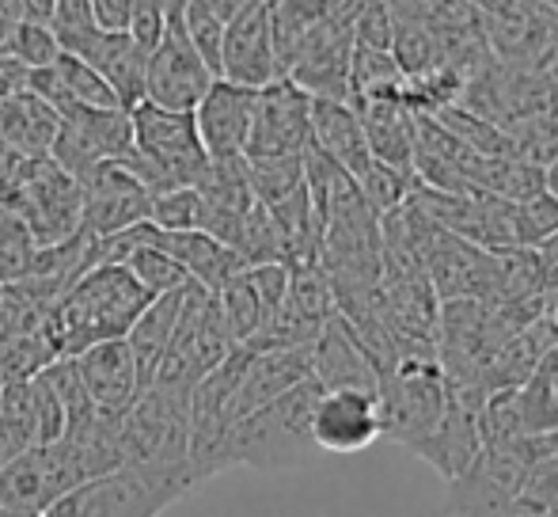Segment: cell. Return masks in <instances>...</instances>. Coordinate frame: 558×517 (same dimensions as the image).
<instances>
[{
	"instance_id": "f907efd6",
	"label": "cell",
	"mask_w": 558,
	"mask_h": 517,
	"mask_svg": "<svg viewBox=\"0 0 558 517\" xmlns=\"http://www.w3.org/2000/svg\"><path fill=\"white\" fill-rule=\"evenodd\" d=\"M0 396H4V377H0Z\"/></svg>"
},
{
	"instance_id": "7402d4cb",
	"label": "cell",
	"mask_w": 558,
	"mask_h": 517,
	"mask_svg": "<svg viewBox=\"0 0 558 517\" xmlns=\"http://www.w3.org/2000/svg\"><path fill=\"white\" fill-rule=\"evenodd\" d=\"M61 130V115L35 92H23L0 104V141L20 156H50Z\"/></svg>"
},
{
	"instance_id": "681fc988",
	"label": "cell",
	"mask_w": 558,
	"mask_h": 517,
	"mask_svg": "<svg viewBox=\"0 0 558 517\" xmlns=\"http://www.w3.org/2000/svg\"><path fill=\"white\" fill-rule=\"evenodd\" d=\"M0 517H27V514H15V510H4V506H0Z\"/></svg>"
},
{
	"instance_id": "7a4b0ae2",
	"label": "cell",
	"mask_w": 558,
	"mask_h": 517,
	"mask_svg": "<svg viewBox=\"0 0 558 517\" xmlns=\"http://www.w3.org/2000/svg\"><path fill=\"white\" fill-rule=\"evenodd\" d=\"M319 392L324 388L308 377L270 404L235 419L221 442V453H217V468L221 472L225 468H255V472L304 468L319 453L316 437H312V411H316Z\"/></svg>"
},
{
	"instance_id": "8fae6325",
	"label": "cell",
	"mask_w": 558,
	"mask_h": 517,
	"mask_svg": "<svg viewBox=\"0 0 558 517\" xmlns=\"http://www.w3.org/2000/svg\"><path fill=\"white\" fill-rule=\"evenodd\" d=\"M76 187H81V225L92 237H118V232L148 221L153 194L118 160H99Z\"/></svg>"
},
{
	"instance_id": "ba28073f",
	"label": "cell",
	"mask_w": 558,
	"mask_h": 517,
	"mask_svg": "<svg viewBox=\"0 0 558 517\" xmlns=\"http://www.w3.org/2000/svg\"><path fill=\"white\" fill-rule=\"evenodd\" d=\"M133 119V145L163 168V176L175 187H198L209 171V156L194 130L191 111H168L148 99H141L130 111Z\"/></svg>"
},
{
	"instance_id": "d6a6232c",
	"label": "cell",
	"mask_w": 558,
	"mask_h": 517,
	"mask_svg": "<svg viewBox=\"0 0 558 517\" xmlns=\"http://www.w3.org/2000/svg\"><path fill=\"white\" fill-rule=\"evenodd\" d=\"M513 232L517 248H539L558 232V199L547 187L529 194V199L513 202Z\"/></svg>"
},
{
	"instance_id": "4316f807",
	"label": "cell",
	"mask_w": 558,
	"mask_h": 517,
	"mask_svg": "<svg viewBox=\"0 0 558 517\" xmlns=\"http://www.w3.org/2000/svg\"><path fill=\"white\" fill-rule=\"evenodd\" d=\"M58 347H53L46 327H31V332L0 335V377L4 381H31L53 362Z\"/></svg>"
},
{
	"instance_id": "cb8c5ba5",
	"label": "cell",
	"mask_w": 558,
	"mask_h": 517,
	"mask_svg": "<svg viewBox=\"0 0 558 517\" xmlns=\"http://www.w3.org/2000/svg\"><path fill=\"white\" fill-rule=\"evenodd\" d=\"M61 127L84 141L96 156L114 160L125 148H133V119L125 107H84V104H58Z\"/></svg>"
},
{
	"instance_id": "83f0119b",
	"label": "cell",
	"mask_w": 558,
	"mask_h": 517,
	"mask_svg": "<svg viewBox=\"0 0 558 517\" xmlns=\"http://www.w3.org/2000/svg\"><path fill=\"white\" fill-rule=\"evenodd\" d=\"M247 168V183L255 202L263 206H278L281 199L304 183V153L301 156H243Z\"/></svg>"
},
{
	"instance_id": "484cf974",
	"label": "cell",
	"mask_w": 558,
	"mask_h": 517,
	"mask_svg": "<svg viewBox=\"0 0 558 517\" xmlns=\"http://www.w3.org/2000/svg\"><path fill=\"white\" fill-rule=\"evenodd\" d=\"M217 309H221L225 320V332L232 339V347H247L258 332H263L266 316H263V304H258L255 289H251L247 274H232L221 289H217Z\"/></svg>"
},
{
	"instance_id": "7c38bea8",
	"label": "cell",
	"mask_w": 558,
	"mask_h": 517,
	"mask_svg": "<svg viewBox=\"0 0 558 517\" xmlns=\"http://www.w3.org/2000/svg\"><path fill=\"white\" fill-rule=\"evenodd\" d=\"M380 396L357 388L319 392L312 411V437L319 453H361L380 437Z\"/></svg>"
},
{
	"instance_id": "30bf717a",
	"label": "cell",
	"mask_w": 558,
	"mask_h": 517,
	"mask_svg": "<svg viewBox=\"0 0 558 517\" xmlns=\"http://www.w3.org/2000/svg\"><path fill=\"white\" fill-rule=\"evenodd\" d=\"M312 145V96L289 76L255 92L247 148L243 156H301Z\"/></svg>"
},
{
	"instance_id": "b9f144b4",
	"label": "cell",
	"mask_w": 558,
	"mask_h": 517,
	"mask_svg": "<svg viewBox=\"0 0 558 517\" xmlns=\"http://www.w3.org/2000/svg\"><path fill=\"white\" fill-rule=\"evenodd\" d=\"M23 449H27V445H23L20 437H15L12 430L4 426V422H0V468H4V465H12V460L20 457Z\"/></svg>"
},
{
	"instance_id": "8d00e7d4",
	"label": "cell",
	"mask_w": 558,
	"mask_h": 517,
	"mask_svg": "<svg viewBox=\"0 0 558 517\" xmlns=\"http://www.w3.org/2000/svg\"><path fill=\"white\" fill-rule=\"evenodd\" d=\"M391 12L384 0H361L357 15H353V46L365 50H391Z\"/></svg>"
},
{
	"instance_id": "ffe728a7",
	"label": "cell",
	"mask_w": 558,
	"mask_h": 517,
	"mask_svg": "<svg viewBox=\"0 0 558 517\" xmlns=\"http://www.w3.org/2000/svg\"><path fill=\"white\" fill-rule=\"evenodd\" d=\"M148 240H153L156 248H163V252L191 274V281H198V286L209 289V293H217L232 274L243 270L240 255L202 229L163 232V229H156V225H148Z\"/></svg>"
},
{
	"instance_id": "6da1fadb",
	"label": "cell",
	"mask_w": 558,
	"mask_h": 517,
	"mask_svg": "<svg viewBox=\"0 0 558 517\" xmlns=\"http://www.w3.org/2000/svg\"><path fill=\"white\" fill-rule=\"evenodd\" d=\"M148 301L153 293L122 263H96L61 293V301L50 309L46 332L61 358H76L92 342L125 339Z\"/></svg>"
},
{
	"instance_id": "3957f363",
	"label": "cell",
	"mask_w": 558,
	"mask_h": 517,
	"mask_svg": "<svg viewBox=\"0 0 558 517\" xmlns=\"http://www.w3.org/2000/svg\"><path fill=\"white\" fill-rule=\"evenodd\" d=\"M194 491L191 465H125L73 488L43 517H160Z\"/></svg>"
},
{
	"instance_id": "5bb4252c",
	"label": "cell",
	"mask_w": 558,
	"mask_h": 517,
	"mask_svg": "<svg viewBox=\"0 0 558 517\" xmlns=\"http://www.w3.org/2000/svg\"><path fill=\"white\" fill-rule=\"evenodd\" d=\"M426 274L441 301H490L498 289V252H486L452 232H437L426 255Z\"/></svg>"
},
{
	"instance_id": "277c9868",
	"label": "cell",
	"mask_w": 558,
	"mask_h": 517,
	"mask_svg": "<svg viewBox=\"0 0 558 517\" xmlns=\"http://www.w3.org/2000/svg\"><path fill=\"white\" fill-rule=\"evenodd\" d=\"M130 465H191V396L148 385L125 407Z\"/></svg>"
},
{
	"instance_id": "d4e9b609",
	"label": "cell",
	"mask_w": 558,
	"mask_h": 517,
	"mask_svg": "<svg viewBox=\"0 0 558 517\" xmlns=\"http://www.w3.org/2000/svg\"><path fill=\"white\" fill-rule=\"evenodd\" d=\"M353 0H270V31H274V53H278V73L286 76L289 58L296 53L301 38L335 12H342Z\"/></svg>"
},
{
	"instance_id": "f1b7e54d",
	"label": "cell",
	"mask_w": 558,
	"mask_h": 517,
	"mask_svg": "<svg viewBox=\"0 0 558 517\" xmlns=\"http://www.w3.org/2000/svg\"><path fill=\"white\" fill-rule=\"evenodd\" d=\"M235 255L243 266H258V263H286V237H281L274 214L255 202V206L243 214L240 221V237H235Z\"/></svg>"
},
{
	"instance_id": "4dcf8cb0",
	"label": "cell",
	"mask_w": 558,
	"mask_h": 517,
	"mask_svg": "<svg viewBox=\"0 0 558 517\" xmlns=\"http://www.w3.org/2000/svg\"><path fill=\"white\" fill-rule=\"evenodd\" d=\"M353 183H357L361 199L373 206V214L384 217V214H391V209L403 206V202L411 199V191H414V183H418V179H414L411 171H399V168H391V164H384V160H376V156H373V164H368V168L361 171Z\"/></svg>"
},
{
	"instance_id": "603a6c76",
	"label": "cell",
	"mask_w": 558,
	"mask_h": 517,
	"mask_svg": "<svg viewBox=\"0 0 558 517\" xmlns=\"http://www.w3.org/2000/svg\"><path fill=\"white\" fill-rule=\"evenodd\" d=\"M191 286V281H186ZM183 286V289H186ZM183 289H171V293H160L145 304L133 327L125 332V342L133 350V362H137V373H141V388L153 381L156 365H160L163 350H168L171 335L179 327V309H183Z\"/></svg>"
},
{
	"instance_id": "7bdbcfd3",
	"label": "cell",
	"mask_w": 558,
	"mask_h": 517,
	"mask_svg": "<svg viewBox=\"0 0 558 517\" xmlns=\"http://www.w3.org/2000/svg\"><path fill=\"white\" fill-rule=\"evenodd\" d=\"M53 0H20V20H35V23H50Z\"/></svg>"
},
{
	"instance_id": "2e32d148",
	"label": "cell",
	"mask_w": 558,
	"mask_h": 517,
	"mask_svg": "<svg viewBox=\"0 0 558 517\" xmlns=\"http://www.w3.org/2000/svg\"><path fill=\"white\" fill-rule=\"evenodd\" d=\"M65 53H76V58L88 61V65L96 69L107 84H111V92L118 96V104H122L125 111H133V107L145 99L148 50H141V46L133 43L130 31L96 27V31H88L84 38H76Z\"/></svg>"
},
{
	"instance_id": "c3c4849f",
	"label": "cell",
	"mask_w": 558,
	"mask_h": 517,
	"mask_svg": "<svg viewBox=\"0 0 558 517\" xmlns=\"http://www.w3.org/2000/svg\"><path fill=\"white\" fill-rule=\"evenodd\" d=\"M547 115H555V119H558V81H555V96H551V111H547Z\"/></svg>"
},
{
	"instance_id": "7dc6e473",
	"label": "cell",
	"mask_w": 558,
	"mask_h": 517,
	"mask_svg": "<svg viewBox=\"0 0 558 517\" xmlns=\"http://www.w3.org/2000/svg\"><path fill=\"white\" fill-rule=\"evenodd\" d=\"M544 187H547V191H551L555 199H558V160L551 164V168L544 171Z\"/></svg>"
},
{
	"instance_id": "bcb514c9",
	"label": "cell",
	"mask_w": 558,
	"mask_h": 517,
	"mask_svg": "<svg viewBox=\"0 0 558 517\" xmlns=\"http://www.w3.org/2000/svg\"><path fill=\"white\" fill-rule=\"evenodd\" d=\"M544 289L547 293H558V258L551 266H547V274H544Z\"/></svg>"
},
{
	"instance_id": "52a82bcc",
	"label": "cell",
	"mask_w": 558,
	"mask_h": 517,
	"mask_svg": "<svg viewBox=\"0 0 558 517\" xmlns=\"http://www.w3.org/2000/svg\"><path fill=\"white\" fill-rule=\"evenodd\" d=\"M532 480V465L521 445L513 449H483L456 480H448L445 510L456 517H509Z\"/></svg>"
},
{
	"instance_id": "9a60e30c",
	"label": "cell",
	"mask_w": 558,
	"mask_h": 517,
	"mask_svg": "<svg viewBox=\"0 0 558 517\" xmlns=\"http://www.w3.org/2000/svg\"><path fill=\"white\" fill-rule=\"evenodd\" d=\"M255 92L232 84L225 76H217L209 84V92L194 107V130L202 137L209 160H240L247 148V130H251V111H255Z\"/></svg>"
},
{
	"instance_id": "ab89813d",
	"label": "cell",
	"mask_w": 558,
	"mask_h": 517,
	"mask_svg": "<svg viewBox=\"0 0 558 517\" xmlns=\"http://www.w3.org/2000/svg\"><path fill=\"white\" fill-rule=\"evenodd\" d=\"M92 12H96V27L125 31L133 15V0H92Z\"/></svg>"
},
{
	"instance_id": "4fadbf2b",
	"label": "cell",
	"mask_w": 558,
	"mask_h": 517,
	"mask_svg": "<svg viewBox=\"0 0 558 517\" xmlns=\"http://www.w3.org/2000/svg\"><path fill=\"white\" fill-rule=\"evenodd\" d=\"M221 76L243 88H263L278 81V53H274L270 31V0L243 8L240 15L225 23L221 38Z\"/></svg>"
},
{
	"instance_id": "5b68a950",
	"label": "cell",
	"mask_w": 558,
	"mask_h": 517,
	"mask_svg": "<svg viewBox=\"0 0 558 517\" xmlns=\"http://www.w3.org/2000/svg\"><path fill=\"white\" fill-rule=\"evenodd\" d=\"M81 483H88V476H84L81 460L65 437L50 445H31L12 465L0 468V506L27 517H43L61 495H69Z\"/></svg>"
},
{
	"instance_id": "d6986e66",
	"label": "cell",
	"mask_w": 558,
	"mask_h": 517,
	"mask_svg": "<svg viewBox=\"0 0 558 517\" xmlns=\"http://www.w3.org/2000/svg\"><path fill=\"white\" fill-rule=\"evenodd\" d=\"M76 373H81L92 404L104 411H125L141 392V373L125 339L92 342L88 350L76 354Z\"/></svg>"
},
{
	"instance_id": "8992f818",
	"label": "cell",
	"mask_w": 558,
	"mask_h": 517,
	"mask_svg": "<svg viewBox=\"0 0 558 517\" xmlns=\"http://www.w3.org/2000/svg\"><path fill=\"white\" fill-rule=\"evenodd\" d=\"M361 0L345 4L331 20L312 27L289 58L286 76L312 99H342L350 104V58H353V15Z\"/></svg>"
},
{
	"instance_id": "9c48e42d",
	"label": "cell",
	"mask_w": 558,
	"mask_h": 517,
	"mask_svg": "<svg viewBox=\"0 0 558 517\" xmlns=\"http://www.w3.org/2000/svg\"><path fill=\"white\" fill-rule=\"evenodd\" d=\"M214 81L217 76L209 73L202 53L191 46L179 15H168V27H163L160 43L148 50L145 99L156 107H168V111H194Z\"/></svg>"
},
{
	"instance_id": "ac0fdd59",
	"label": "cell",
	"mask_w": 558,
	"mask_h": 517,
	"mask_svg": "<svg viewBox=\"0 0 558 517\" xmlns=\"http://www.w3.org/2000/svg\"><path fill=\"white\" fill-rule=\"evenodd\" d=\"M0 422H4L27 449L31 445H50L65 434V407H61L58 392L46 385L43 373L31 381H4Z\"/></svg>"
},
{
	"instance_id": "74e56055",
	"label": "cell",
	"mask_w": 558,
	"mask_h": 517,
	"mask_svg": "<svg viewBox=\"0 0 558 517\" xmlns=\"http://www.w3.org/2000/svg\"><path fill=\"white\" fill-rule=\"evenodd\" d=\"M50 31L58 35L61 50H69L76 38H84L88 31H96V12H92V0H53Z\"/></svg>"
},
{
	"instance_id": "44dd1931",
	"label": "cell",
	"mask_w": 558,
	"mask_h": 517,
	"mask_svg": "<svg viewBox=\"0 0 558 517\" xmlns=\"http://www.w3.org/2000/svg\"><path fill=\"white\" fill-rule=\"evenodd\" d=\"M312 148L335 160L350 179H357L373 164L365 130H361L353 107L342 99H312Z\"/></svg>"
},
{
	"instance_id": "ee69618b",
	"label": "cell",
	"mask_w": 558,
	"mask_h": 517,
	"mask_svg": "<svg viewBox=\"0 0 558 517\" xmlns=\"http://www.w3.org/2000/svg\"><path fill=\"white\" fill-rule=\"evenodd\" d=\"M15 23H20V20H12V15H4V12H0V53H8V43H12V31H15Z\"/></svg>"
},
{
	"instance_id": "e0dca14e",
	"label": "cell",
	"mask_w": 558,
	"mask_h": 517,
	"mask_svg": "<svg viewBox=\"0 0 558 517\" xmlns=\"http://www.w3.org/2000/svg\"><path fill=\"white\" fill-rule=\"evenodd\" d=\"M312 381L324 392L357 388V392H376V396H380V373H376L373 358L365 354L357 335L350 332V324H345L338 312L327 320L324 332L312 342Z\"/></svg>"
},
{
	"instance_id": "1f68e13d",
	"label": "cell",
	"mask_w": 558,
	"mask_h": 517,
	"mask_svg": "<svg viewBox=\"0 0 558 517\" xmlns=\"http://www.w3.org/2000/svg\"><path fill=\"white\" fill-rule=\"evenodd\" d=\"M179 23H183L191 46L202 53V61L209 65V73L221 76V38H225V20L214 12L209 0H183L179 8Z\"/></svg>"
},
{
	"instance_id": "836d02e7",
	"label": "cell",
	"mask_w": 558,
	"mask_h": 517,
	"mask_svg": "<svg viewBox=\"0 0 558 517\" xmlns=\"http://www.w3.org/2000/svg\"><path fill=\"white\" fill-rule=\"evenodd\" d=\"M31 258H35V240L20 214L0 209V281H27Z\"/></svg>"
},
{
	"instance_id": "f6af8a7d",
	"label": "cell",
	"mask_w": 558,
	"mask_h": 517,
	"mask_svg": "<svg viewBox=\"0 0 558 517\" xmlns=\"http://www.w3.org/2000/svg\"><path fill=\"white\" fill-rule=\"evenodd\" d=\"M544 370H547V377H551V385H555V392H558V347H555V350H547Z\"/></svg>"
},
{
	"instance_id": "d590c367",
	"label": "cell",
	"mask_w": 558,
	"mask_h": 517,
	"mask_svg": "<svg viewBox=\"0 0 558 517\" xmlns=\"http://www.w3.org/2000/svg\"><path fill=\"white\" fill-rule=\"evenodd\" d=\"M8 53L20 58L23 65H31V69H50L53 61L61 58V43L50 31V23L20 20L12 31V43H8Z\"/></svg>"
},
{
	"instance_id": "60d3db41",
	"label": "cell",
	"mask_w": 558,
	"mask_h": 517,
	"mask_svg": "<svg viewBox=\"0 0 558 517\" xmlns=\"http://www.w3.org/2000/svg\"><path fill=\"white\" fill-rule=\"evenodd\" d=\"M471 15H501V12H521L532 0H460Z\"/></svg>"
},
{
	"instance_id": "e575fe53",
	"label": "cell",
	"mask_w": 558,
	"mask_h": 517,
	"mask_svg": "<svg viewBox=\"0 0 558 517\" xmlns=\"http://www.w3.org/2000/svg\"><path fill=\"white\" fill-rule=\"evenodd\" d=\"M148 225L163 232L202 229V194L198 187H171L163 194H153L148 206Z\"/></svg>"
},
{
	"instance_id": "f546056e",
	"label": "cell",
	"mask_w": 558,
	"mask_h": 517,
	"mask_svg": "<svg viewBox=\"0 0 558 517\" xmlns=\"http://www.w3.org/2000/svg\"><path fill=\"white\" fill-rule=\"evenodd\" d=\"M509 156L529 160L536 168H551L558 160V119L555 115H524V119L506 122Z\"/></svg>"
},
{
	"instance_id": "f35d334b",
	"label": "cell",
	"mask_w": 558,
	"mask_h": 517,
	"mask_svg": "<svg viewBox=\"0 0 558 517\" xmlns=\"http://www.w3.org/2000/svg\"><path fill=\"white\" fill-rule=\"evenodd\" d=\"M31 76H35V69L23 65V61L12 58V53H0V104L31 92Z\"/></svg>"
}]
</instances>
